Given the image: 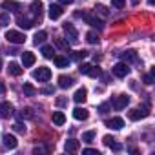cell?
<instances>
[{
  "label": "cell",
  "instance_id": "1",
  "mask_svg": "<svg viewBox=\"0 0 155 155\" xmlns=\"http://www.w3.org/2000/svg\"><path fill=\"white\" fill-rule=\"evenodd\" d=\"M33 79H35V81H38V82H48V81L51 79V69H49V68H46V66H42V68H38V69H35V71H33Z\"/></svg>",
  "mask_w": 155,
  "mask_h": 155
},
{
  "label": "cell",
  "instance_id": "2",
  "mask_svg": "<svg viewBox=\"0 0 155 155\" xmlns=\"http://www.w3.org/2000/svg\"><path fill=\"white\" fill-rule=\"evenodd\" d=\"M6 38H8V42H11V44H24V42H26V35L20 33V31H15V29L6 31Z\"/></svg>",
  "mask_w": 155,
  "mask_h": 155
},
{
  "label": "cell",
  "instance_id": "3",
  "mask_svg": "<svg viewBox=\"0 0 155 155\" xmlns=\"http://www.w3.org/2000/svg\"><path fill=\"white\" fill-rule=\"evenodd\" d=\"M77 17H82L90 26H93V28H97V29H104V24H102V20H99L95 15H90V13H77Z\"/></svg>",
  "mask_w": 155,
  "mask_h": 155
},
{
  "label": "cell",
  "instance_id": "4",
  "mask_svg": "<svg viewBox=\"0 0 155 155\" xmlns=\"http://www.w3.org/2000/svg\"><path fill=\"white\" fill-rule=\"evenodd\" d=\"M148 115H150V111H148L146 106H142V108H133V110H130V113H128V117H130L131 120H140V119H144V117H148Z\"/></svg>",
  "mask_w": 155,
  "mask_h": 155
},
{
  "label": "cell",
  "instance_id": "5",
  "mask_svg": "<svg viewBox=\"0 0 155 155\" xmlns=\"http://www.w3.org/2000/svg\"><path fill=\"white\" fill-rule=\"evenodd\" d=\"M128 102H130V97H128V95H117V97H113L111 106H113L117 111H120V110H124V108L128 106Z\"/></svg>",
  "mask_w": 155,
  "mask_h": 155
},
{
  "label": "cell",
  "instance_id": "6",
  "mask_svg": "<svg viewBox=\"0 0 155 155\" xmlns=\"http://www.w3.org/2000/svg\"><path fill=\"white\" fill-rule=\"evenodd\" d=\"M128 73H130V68H128V64H126V62H119V64H115V66H113V75H115V77H119V79H124Z\"/></svg>",
  "mask_w": 155,
  "mask_h": 155
},
{
  "label": "cell",
  "instance_id": "7",
  "mask_svg": "<svg viewBox=\"0 0 155 155\" xmlns=\"http://www.w3.org/2000/svg\"><path fill=\"white\" fill-rule=\"evenodd\" d=\"M62 29H64V33H66V37H68V40L69 42H77V40H79V33H77V29L71 26V24H64L62 26Z\"/></svg>",
  "mask_w": 155,
  "mask_h": 155
},
{
  "label": "cell",
  "instance_id": "8",
  "mask_svg": "<svg viewBox=\"0 0 155 155\" xmlns=\"http://www.w3.org/2000/svg\"><path fill=\"white\" fill-rule=\"evenodd\" d=\"M42 11H44V6H42V2L40 0H33L31 2V15H33V18L37 20H40V17H42Z\"/></svg>",
  "mask_w": 155,
  "mask_h": 155
},
{
  "label": "cell",
  "instance_id": "9",
  "mask_svg": "<svg viewBox=\"0 0 155 155\" xmlns=\"http://www.w3.org/2000/svg\"><path fill=\"white\" fill-rule=\"evenodd\" d=\"M2 9H8V11H15V13H18V11L24 9V8H22L20 2H15V0H4V2H2Z\"/></svg>",
  "mask_w": 155,
  "mask_h": 155
},
{
  "label": "cell",
  "instance_id": "10",
  "mask_svg": "<svg viewBox=\"0 0 155 155\" xmlns=\"http://www.w3.org/2000/svg\"><path fill=\"white\" fill-rule=\"evenodd\" d=\"M62 13H64L62 6L51 4V6L48 8V15H49V18H51V20H57V18H60V17H62Z\"/></svg>",
  "mask_w": 155,
  "mask_h": 155
},
{
  "label": "cell",
  "instance_id": "11",
  "mask_svg": "<svg viewBox=\"0 0 155 155\" xmlns=\"http://www.w3.org/2000/svg\"><path fill=\"white\" fill-rule=\"evenodd\" d=\"M2 140H4V146H6V148H9V150H15V148L18 146V140H17V137H15V135H9V133H4V137H2Z\"/></svg>",
  "mask_w": 155,
  "mask_h": 155
},
{
  "label": "cell",
  "instance_id": "12",
  "mask_svg": "<svg viewBox=\"0 0 155 155\" xmlns=\"http://www.w3.org/2000/svg\"><path fill=\"white\" fill-rule=\"evenodd\" d=\"M86 99H88V90H86V88H79V90L75 91V95H73V101H75L77 104L86 102Z\"/></svg>",
  "mask_w": 155,
  "mask_h": 155
},
{
  "label": "cell",
  "instance_id": "13",
  "mask_svg": "<svg viewBox=\"0 0 155 155\" xmlns=\"http://www.w3.org/2000/svg\"><path fill=\"white\" fill-rule=\"evenodd\" d=\"M17 22H18V26H20L22 29H29V28H33L35 18H29V17H22V15H18Z\"/></svg>",
  "mask_w": 155,
  "mask_h": 155
},
{
  "label": "cell",
  "instance_id": "14",
  "mask_svg": "<svg viewBox=\"0 0 155 155\" xmlns=\"http://www.w3.org/2000/svg\"><path fill=\"white\" fill-rule=\"evenodd\" d=\"M35 60H37V58H35V55H33L31 51H24V53H22V66H24V68H31V66L35 64Z\"/></svg>",
  "mask_w": 155,
  "mask_h": 155
},
{
  "label": "cell",
  "instance_id": "15",
  "mask_svg": "<svg viewBox=\"0 0 155 155\" xmlns=\"http://www.w3.org/2000/svg\"><path fill=\"white\" fill-rule=\"evenodd\" d=\"M79 148H81V142L77 140V139H69V140H66V144H64V150H66L68 153H75Z\"/></svg>",
  "mask_w": 155,
  "mask_h": 155
},
{
  "label": "cell",
  "instance_id": "16",
  "mask_svg": "<svg viewBox=\"0 0 155 155\" xmlns=\"http://www.w3.org/2000/svg\"><path fill=\"white\" fill-rule=\"evenodd\" d=\"M13 115V106L9 104V102H2L0 104V117L2 119H8V117H11Z\"/></svg>",
  "mask_w": 155,
  "mask_h": 155
},
{
  "label": "cell",
  "instance_id": "17",
  "mask_svg": "<svg viewBox=\"0 0 155 155\" xmlns=\"http://www.w3.org/2000/svg\"><path fill=\"white\" fill-rule=\"evenodd\" d=\"M106 126H108L110 130H120V128L124 126V120H122L120 117H113V119L106 120Z\"/></svg>",
  "mask_w": 155,
  "mask_h": 155
},
{
  "label": "cell",
  "instance_id": "18",
  "mask_svg": "<svg viewBox=\"0 0 155 155\" xmlns=\"http://www.w3.org/2000/svg\"><path fill=\"white\" fill-rule=\"evenodd\" d=\"M58 86H60L62 90H68V88H71V86H73V77L60 75V77H58Z\"/></svg>",
  "mask_w": 155,
  "mask_h": 155
},
{
  "label": "cell",
  "instance_id": "19",
  "mask_svg": "<svg viewBox=\"0 0 155 155\" xmlns=\"http://www.w3.org/2000/svg\"><path fill=\"white\" fill-rule=\"evenodd\" d=\"M73 117H75L77 120H86V119L90 117V113H88L86 108H75V110H73Z\"/></svg>",
  "mask_w": 155,
  "mask_h": 155
},
{
  "label": "cell",
  "instance_id": "20",
  "mask_svg": "<svg viewBox=\"0 0 155 155\" xmlns=\"http://www.w3.org/2000/svg\"><path fill=\"white\" fill-rule=\"evenodd\" d=\"M102 140H104V144H106L108 148H111V150H115V151H119V150H122V146H120L119 142H115V139H113L111 135H106V137H104Z\"/></svg>",
  "mask_w": 155,
  "mask_h": 155
},
{
  "label": "cell",
  "instance_id": "21",
  "mask_svg": "<svg viewBox=\"0 0 155 155\" xmlns=\"http://www.w3.org/2000/svg\"><path fill=\"white\" fill-rule=\"evenodd\" d=\"M120 58L128 64V62H139V57H137V53L135 51H124V53H120Z\"/></svg>",
  "mask_w": 155,
  "mask_h": 155
},
{
  "label": "cell",
  "instance_id": "22",
  "mask_svg": "<svg viewBox=\"0 0 155 155\" xmlns=\"http://www.w3.org/2000/svg\"><path fill=\"white\" fill-rule=\"evenodd\" d=\"M8 73L13 75V77L22 75V68H20V64H17V62H9V66H8Z\"/></svg>",
  "mask_w": 155,
  "mask_h": 155
},
{
  "label": "cell",
  "instance_id": "23",
  "mask_svg": "<svg viewBox=\"0 0 155 155\" xmlns=\"http://www.w3.org/2000/svg\"><path fill=\"white\" fill-rule=\"evenodd\" d=\"M64 122H66V115L62 111H55L53 113V124L55 126H62Z\"/></svg>",
  "mask_w": 155,
  "mask_h": 155
},
{
  "label": "cell",
  "instance_id": "24",
  "mask_svg": "<svg viewBox=\"0 0 155 155\" xmlns=\"http://www.w3.org/2000/svg\"><path fill=\"white\" fill-rule=\"evenodd\" d=\"M46 38H48V33H46V31H38V33H35L33 42L38 46V44H44V42H46Z\"/></svg>",
  "mask_w": 155,
  "mask_h": 155
},
{
  "label": "cell",
  "instance_id": "25",
  "mask_svg": "<svg viewBox=\"0 0 155 155\" xmlns=\"http://www.w3.org/2000/svg\"><path fill=\"white\" fill-rule=\"evenodd\" d=\"M53 60H55L57 68H68L69 66V58L68 57H53Z\"/></svg>",
  "mask_w": 155,
  "mask_h": 155
},
{
  "label": "cell",
  "instance_id": "26",
  "mask_svg": "<svg viewBox=\"0 0 155 155\" xmlns=\"http://www.w3.org/2000/svg\"><path fill=\"white\" fill-rule=\"evenodd\" d=\"M42 55H44V58H53L55 57L53 46H42Z\"/></svg>",
  "mask_w": 155,
  "mask_h": 155
},
{
  "label": "cell",
  "instance_id": "27",
  "mask_svg": "<svg viewBox=\"0 0 155 155\" xmlns=\"http://www.w3.org/2000/svg\"><path fill=\"white\" fill-rule=\"evenodd\" d=\"M18 117H20V119H33V117H35V113H33V110H31V108H24L22 111H18Z\"/></svg>",
  "mask_w": 155,
  "mask_h": 155
},
{
  "label": "cell",
  "instance_id": "28",
  "mask_svg": "<svg viewBox=\"0 0 155 155\" xmlns=\"http://www.w3.org/2000/svg\"><path fill=\"white\" fill-rule=\"evenodd\" d=\"M55 46H57L58 49H62V51H68V48H69V44H68L64 38H55Z\"/></svg>",
  "mask_w": 155,
  "mask_h": 155
},
{
  "label": "cell",
  "instance_id": "29",
  "mask_svg": "<svg viewBox=\"0 0 155 155\" xmlns=\"http://www.w3.org/2000/svg\"><path fill=\"white\" fill-rule=\"evenodd\" d=\"M24 93H26L28 97H35V95H37V90H35L29 82H26V84H24Z\"/></svg>",
  "mask_w": 155,
  "mask_h": 155
},
{
  "label": "cell",
  "instance_id": "30",
  "mask_svg": "<svg viewBox=\"0 0 155 155\" xmlns=\"http://www.w3.org/2000/svg\"><path fill=\"white\" fill-rule=\"evenodd\" d=\"M86 40H88L90 44H97V42H99V37H97V33L90 31V33H86Z\"/></svg>",
  "mask_w": 155,
  "mask_h": 155
},
{
  "label": "cell",
  "instance_id": "31",
  "mask_svg": "<svg viewBox=\"0 0 155 155\" xmlns=\"http://www.w3.org/2000/svg\"><path fill=\"white\" fill-rule=\"evenodd\" d=\"M93 139H95V131H93V130L82 133V140H84V142H93Z\"/></svg>",
  "mask_w": 155,
  "mask_h": 155
},
{
  "label": "cell",
  "instance_id": "32",
  "mask_svg": "<svg viewBox=\"0 0 155 155\" xmlns=\"http://www.w3.org/2000/svg\"><path fill=\"white\" fill-rule=\"evenodd\" d=\"M86 55H88V51H73L71 58H75V60H81V58H84Z\"/></svg>",
  "mask_w": 155,
  "mask_h": 155
},
{
  "label": "cell",
  "instance_id": "33",
  "mask_svg": "<svg viewBox=\"0 0 155 155\" xmlns=\"http://www.w3.org/2000/svg\"><path fill=\"white\" fill-rule=\"evenodd\" d=\"M88 75H90V77H99V75H101V69H99V68H95V66H90Z\"/></svg>",
  "mask_w": 155,
  "mask_h": 155
},
{
  "label": "cell",
  "instance_id": "34",
  "mask_svg": "<svg viewBox=\"0 0 155 155\" xmlns=\"http://www.w3.org/2000/svg\"><path fill=\"white\" fill-rule=\"evenodd\" d=\"M95 13H99V15H102V17H108V9H106L104 6H95Z\"/></svg>",
  "mask_w": 155,
  "mask_h": 155
},
{
  "label": "cell",
  "instance_id": "35",
  "mask_svg": "<svg viewBox=\"0 0 155 155\" xmlns=\"http://www.w3.org/2000/svg\"><path fill=\"white\" fill-rule=\"evenodd\" d=\"M13 130H15V131H18V133H26V126H24L22 122H17V124H13Z\"/></svg>",
  "mask_w": 155,
  "mask_h": 155
},
{
  "label": "cell",
  "instance_id": "36",
  "mask_svg": "<svg viewBox=\"0 0 155 155\" xmlns=\"http://www.w3.org/2000/svg\"><path fill=\"white\" fill-rule=\"evenodd\" d=\"M153 73H155V69H151V73L150 75H144V84H153Z\"/></svg>",
  "mask_w": 155,
  "mask_h": 155
},
{
  "label": "cell",
  "instance_id": "37",
  "mask_svg": "<svg viewBox=\"0 0 155 155\" xmlns=\"http://www.w3.org/2000/svg\"><path fill=\"white\" fill-rule=\"evenodd\" d=\"M124 4H126V0H111V6H113V8H117V9L124 8Z\"/></svg>",
  "mask_w": 155,
  "mask_h": 155
},
{
  "label": "cell",
  "instance_id": "38",
  "mask_svg": "<svg viewBox=\"0 0 155 155\" xmlns=\"http://www.w3.org/2000/svg\"><path fill=\"white\" fill-rule=\"evenodd\" d=\"M108 110H110V104H108V102H104V104L99 106V111H101V113H108Z\"/></svg>",
  "mask_w": 155,
  "mask_h": 155
},
{
  "label": "cell",
  "instance_id": "39",
  "mask_svg": "<svg viewBox=\"0 0 155 155\" xmlns=\"http://www.w3.org/2000/svg\"><path fill=\"white\" fill-rule=\"evenodd\" d=\"M8 24H9V17L2 15V17H0V26H8Z\"/></svg>",
  "mask_w": 155,
  "mask_h": 155
},
{
  "label": "cell",
  "instance_id": "40",
  "mask_svg": "<svg viewBox=\"0 0 155 155\" xmlns=\"http://www.w3.org/2000/svg\"><path fill=\"white\" fill-rule=\"evenodd\" d=\"M82 153H86V155H99V151H97V150H93V148H86Z\"/></svg>",
  "mask_w": 155,
  "mask_h": 155
},
{
  "label": "cell",
  "instance_id": "41",
  "mask_svg": "<svg viewBox=\"0 0 155 155\" xmlns=\"http://www.w3.org/2000/svg\"><path fill=\"white\" fill-rule=\"evenodd\" d=\"M64 104H66V99L58 97V99H57V106H64Z\"/></svg>",
  "mask_w": 155,
  "mask_h": 155
},
{
  "label": "cell",
  "instance_id": "42",
  "mask_svg": "<svg viewBox=\"0 0 155 155\" xmlns=\"http://www.w3.org/2000/svg\"><path fill=\"white\" fill-rule=\"evenodd\" d=\"M60 4L62 6H69V4H73V0H60Z\"/></svg>",
  "mask_w": 155,
  "mask_h": 155
},
{
  "label": "cell",
  "instance_id": "43",
  "mask_svg": "<svg viewBox=\"0 0 155 155\" xmlns=\"http://www.w3.org/2000/svg\"><path fill=\"white\" fill-rule=\"evenodd\" d=\"M42 93H46V95H49V93H53V90H51V88H44V90H42Z\"/></svg>",
  "mask_w": 155,
  "mask_h": 155
},
{
  "label": "cell",
  "instance_id": "44",
  "mask_svg": "<svg viewBox=\"0 0 155 155\" xmlns=\"http://www.w3.org/2000/svg\"><path fill=\"white\" fill-rule=\"evenodd\" d=\"M4 91H6V86H4L2 81H0V93H4Z\"/></svg>",
  "mask_w": 155,
  "mask_h": 155
},
{
  "label": "cell",
  "instance_id": "45",
  "mask_svg": "<svg viewBox=\"0 0 155 155\" xmlns=\"http://www.w3.org/2000/svg\"><path fill=\"white\" fill-rule=\"evenodd\" d=\"M130 2H131V6H137V4L140 2V0H130Z\"/></svg>",
  "mask_w": 155,
  "mask_h": 155
},
{
  "label": "cell",
  "instance_id": "46",
  "mask_svg": "<svg viewBox=\"0 0 155 155\" xmlns=\"http://www.w3.org/2000/svg\"><path fill=\"white\" fill-rule=\"evenodd\" d=\"M153 2H155V0H148V4H150V6H153Z\"/></svg>",
  "mask_w": 155,
  "mask_h": 155
},
{
  "label": "cell",
  "instance_id": "47",
  "mask_svg": "<svg viewBox=\"0 0 155 155\" xmlns=\"http://www.w3.org/2000/svg\"><path fill=\"white\" fill-rule=\"evenodd\" d=\"M0 69H2V58H0Z\"/></svg>",
  "mask_w": 155,
  "mask_h": 155
}]
</instances>
